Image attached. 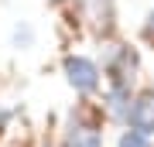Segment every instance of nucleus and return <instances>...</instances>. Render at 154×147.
<instances>
[{"mask_svg":"<svg viewBox=\"0 0 154 147\" xmlns=\"http://www.w3.org/2000/svg\"><path fill=\"white\" fill-rule=\"evenodd\" d=\"M127 123H130V130H140V133H154V93L147 96H137L130 103V113H127Z\"/></svg>","mask_w":154,"mask_h":147,"instance_id":"2","label":"nucleus"},{"mask_svg":"<svg viewBox=\"0 0 154 147\" xmlns=\"http://www.w3.org/2000/svg\"><path fill=\"white\" fill-rule=\"evenodd\" d=\"M130 86H120V82H110V93H106V109H110V116H123L130 113Z\"/></svg>","mask_w":154,"mask_h":147,"instance_id":"3","label":"nucleus"},{"mask_svg":"<svg viewBox=\"0 0 154 147\" xmlns=\"http://www.w3.org/2000/svg\"><path fill=\"white\" fill-rule=\"evenodd\" d=\"M65 79L75 93H96L99 89V65L93 58H82V55H69L65 58Z\"/></svg>","mask_w":154,"mask_h":147,"instance_id":"1","label":"nucleus"},{"mask_svg":"<svg viewBox=\"0 0 154 147\" xmlns=\"http://www.w3.org/2000/svg\"><path fill=\"white\" fill-rule=\"evenodd\" d=\"M116 147H151V140H147V133H140V130H127Z\"/></svg>","mask_w":154,"mask_h":147,"instance_id":"5","label":"nucleus"},{"mask_svg":"<svg viewBox=\"0 0 154 147\" xmlns=\"http://www.w3.org/2000/svg\"><path fill=\"white\" fill-rule=\"evenodd\" d=\"M69 147H103V137L93 127H72L69 130Z\"/></svg>","mask_w":154,"mask_h":147,"instance_id":"4","label":"nucleus"},{"mask_svg":"<svg viewBox=\"0 0 154 147\" xmlns=\"http://www.w3.org/2000/svg\"><path fill=\"white\" fill-rule=\"evenodd\" d=\"M144 38H147V41H154V11L147 14V24H144Z\"/></svg>","mask_w":154,"mask_h":147,"instance_id":"6","label":"nucleus"}]
</instances>
